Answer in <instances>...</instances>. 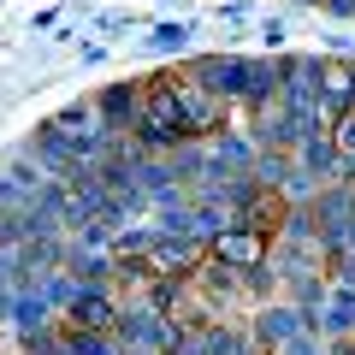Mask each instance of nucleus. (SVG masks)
Segmentation results:
<instances>
[{"instance_id":"nucleus-1","label":"nucleus","mask_w":355,"mask_h":355,"mask_svg":"<svg viewBox=\"0 0 355 355\" xmlns=\"http://www.w3.org/2000/svg\"><path fill=\"white\" fill-rule=\"evenodd\" d=\"M137 142H142V148H166V154H172V142H190V130H184V107H178V89L166 83V77H154V83L142 89Z\"/></svg>"},{"instance_id":"nucleus-2","label":"nucleus","mask_w":355,"mask_h":355,"mask_svg":"<svg viewBox=\"0 0 355 355\" xmlns=\"http://www.w3.org/2000/svg\"><path fill=\"white\" fill-rule=\"evenodd\" d=\"M207 254H214L219 266H231V272H261V266H272V237H261V231H249L243 219H231V225L207 243Z\"/></svg>"},{"instance_id":"nucleus-3","label":"nucleus","mask_w":355,"mask_h":355,"mask_svg":"<svg viewBox=\"0 0 355 355\" xmlns=\"http://www.w3.org/2000/svg\"><path fill=\"white\" fill-rule=\"evenodd\" d=\"M166 83L178 89V107H184V130H190V142H202V137H214V130H225V107H231V101H219L214 89L190 83V77H166Z\"/></svg>"},{"instance_id":"nucleus-4","label":"nucleus","mask_w":355,"mask_h":355,"mask_svg":"<svg viewBox=\"0 0 355 355\" xmlns=\"http://www.w3.org/2000/svg\"><path fill=\"white\" fill-rule=\"evenodd\" d=\"M291 214H296V207L284 202V190H261V184L237 202V219H243L249 231H261V237H279V231L291 225Z\"/></svg>"},{"instance_id":"nucleus-5","label":"nucleus","mask_w":355,"mask_h":355,"mask_svg":"<svg viewBox=\"0 0 355 355\" xmlns=\"http://www.w3.org/2000/svg\"><path fill=\"white\" fill-rule=\"evenodd\" d=\"M65 326H77V331H113L119 326V302L107 296V284H77L71 308H65Z\"/></svg>"},{"instance_id":"nucleus-6","label":"nucleus","mask_w":355,"mask_h":355,"mask_svg":"<svg viewBox=\"0 0 355 355\" xmlns=\"http://www.w3.org/2000/svg\"><path fill=\"white\" fill-rule=\"evenodd\" d=\"M314 89H320V113H326V119H343V113L355 107V65H349V60H320Z\"/></svg>"},{"instance_id":"nucleus-7","label":"nucleus","mask_w":355,"mask_h":355,"mask_svg":"<svg viewBox=\"0 0 355 355\" xmlns=\"http://www.w3.org/2000/svg\"><path fill=\"white\" fill-rule=\"evenodd\" d=\"M190 83L214 89L219 101H237V89H243V60H237V53H196V60H190Z\"/></svg>"},{"instance_id":"nucleus-8","label":"nucleus","mask_w":355,"mask_h":355,"mask_svg":"<svg viewBox=\"0 0 355 355\" xmlns=\"http://www.w3.org/2000/svg\"><path fill=\"white\" fill-rule=\"evenodd\" d=\"M296 331H308V314H302L296 302H266V308H254V343L284 349Z\"/></svg>"},{"instance_id":"nucleus-9","label":"nucleus","mask_w":355,"mask_h":355,"mask_svg":"<svg viewBox=\"0 0 355 355\" xmlns=\"http://www.w3.org/2000/svg\"><path fill=\"white\" fill-rule=\"evenodd\" d=\"M291 160H296V172L314 178V184H338V172H343L338 148H331V130H314V137H302V142L291 148Z\"/></svg>"},{"instance_id":"nucleus-10","label":"nucleus","mask_w":355,"mask_h":355,"mask_svg":"<svg viewBox=\"0 0 355 355\" xmlns=\"http://www.w3.org/2000/svg\"><path fill=\"white\" fill-rule=\"evenodd\" d=\"M95 113H101V130H130L137 113H142V83H113L95 101Z\"/></svg>"},{"instance_id":"nucleus-11","label":"nucleus","mask_w":355,"mask_h":355,"mask_svg":"<svg viewBox=\"0 0 355 355\" xmlns=\"http://www.w3.org/2000/svg\"><path fill=\"white\" fill-rule=\"evenodd\" d=\"M331 148H338L343 166H355V107L343 119H331Z\"/></svg>"},{"instance_id":"nucleus-12","label":"nucleus","mask_w":355,"mask_h":355,"mask_svg":"<svg viewBox=\"0 0 355 355\" xmlns=\"http://www.w3.org/2000/svg\"><path fill=\"white\" fill-rule=\"evenodd\" d=\"M148 48L154 53H184V48H190V30H184V24H160L148 36Z\"/></svg>"},{"instance_id":"nucleus-13","label":"nucleus","mask_w":355,"mask_h":355,"mask_svg":"<svg viewBox=\"0 0 355 355\" xmlns=\"http://www.w3.org/2000/svg\"><path fill=\"white\" fill-rule=\"evenodd\" d=\"M261 36H266V48H284V24L279 18H261Z\"/></svg>"},{"instance_id":"nucleus-14","label":"nucleus","mask_w":355,"mask_h":355,"mask_svg":"<svg viewBox=\"0 0 355 355\" xmlns=\"http://www.w3.org/2000/svg\"><path fill=\"white\" fill-rule=\"evenodd\" d=\"M326 12H338V18H355V0H320Z\"/></svg>"},{"instance_id":"nucleus-15","label":"nucleus","mask_w":355,"mask_h":355,"mask_svg":"<svg viewBox=\"0 0 355 355\" xmlns=\"http://www.w3.org/2000/svg\"><path fill=\"white\" fill-rule=\"evenodd\" d=\"M291 6H320V0H291Z\"/></svg>"}]
</instances>
